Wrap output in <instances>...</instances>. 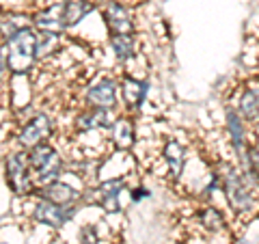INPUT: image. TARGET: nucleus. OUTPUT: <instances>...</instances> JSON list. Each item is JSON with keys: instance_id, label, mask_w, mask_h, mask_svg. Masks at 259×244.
I'll list each match as a JSON object with an SVG mask.
<instances>
[{"instance_id": "1", "label": "nucleus", "mask_w": 259, "mask_h": 244, "mask_svg": "<svg viewBox=\"0 0 259 244\" xmlns=\"http://www.w3.org/2000/svg\"><path fill=\"white\" fill-rule=\"evenodd\" d=\"M37 56V37L35 32L28 28H20L15 30L9 37V44L5 46V54H3V65L7 69V61H9V69L15 74H24L32 59Z\"/></svg>"}, {"instance_id": "2", "label": "nucleus", "mask_w": 259, "mask_h": 244, "mask_svg": "<svg viewBox=\"0 0 259 244\" xmlns=\"http://www.w3.org/2000/svg\"><path fill=\"white\" fill-rule=\"evenodd\" d=\"M28 165H30V171L35 173V180L39 184H54L59 182L56 177L61 173V158L50 145H39V147L30 149L28 153Z\"/></svg>"}, {"instance_id": "3", "label": "nucleus", "mask_w": 259, "mask_h": 244, "mask_svg": "<svg viewBox=\"0 0 259 244\" xmlns=\"http://www.w3.org/2000/svg\"><path fill=\"white\" fill-rule=\"evenodd\" d=\"M221 182H223V190L227 192V199L236 210L244 212V210L250 208L253 203V192H250V186L244 182V177L233 167H223L221 171Z\"/></svg>"}, {"instance_id": "4", "label": "nucleus", "mask_w": 259, "mask_h": 244, "mask_svg": "<svg viewBox=\"0 0 259 244\" xmlns=\"http://www.w3.org/2000/svg\"><path fill=\"white\" fill-rule=\"evenodd\" d=\"M7 184L11 186V190L15 194L32 192L28 156H24V153H13V156L7 158Z\"/></svg>"}, {"instance_id": "5", "label": "nucleus", "mask_w": 259, "mask_h": 244, "mask_svg": "<svg viewBox=\"0 0 259 244\" xmlns=\"http://www.w3.org/2000/svg\"><path fill=\"white\" fill-rule=\"evenodd\" d=\"M50 119H48L46 115H37V117H32L26 126L22 128V132H20V145L24 149H35L39 147V145H44V141L48 136H50Z\"/></svg>"}, {"instance_id": "6", "label": "nucleus", "mask_w": 259, "mask_h": 244, "mask_svg": "<svg viewBox=\"0 0 259 244\" xmlns=\"http://www.w3.org/2000/svg\"><path fill=\"white\" fill-rule=\"evenodd\" d=\"M74 216V210L67 208V206H59V203H52V201H39L37 208H35V218L39 223H44L48 227H54L59 229L69 218Z\"/></svg>"}, {"instance_id": "7", "label": "nucleus", "mask_w": 259, "mask_h": 244, "mask_svg": "<svg viewBox=\"0 0 259 244\" xmlns=\"http://www.w3.org/2000/svg\"><path fill=\"white\" fill-rule=\"evenodd\" d=\"M87 100H89L91 106L104 108V110H108L110 106H115V102H117V85H115V80L100 78L95 85L89 87Z\"/></svg>"}, {"instance_id": "8", "label": "nucleus", "mask_w": 259, "mask_h": 244, "mask_svg": "<svg viewBox=\"0 0 259 244\" xmlns=\"http://www.w3.org/2000/svg\"><path fill=\"white\" fill-rule=\"evenodd\" d=\"M106 22H108V26L115 35H130V32H132L130 11L119 3H110L106 7Z\"/></svg>"}, {"instance_id": "9", "label": "nucleus", "mask_w": 259, "mask_h": 244, "mask_svg": "<svg viewBox=\"0 0 259 244\" xmlns=\"http://www.w3.org/2000/svg\"><path fill=\"white\" fill-rule=\"evenodd\" d=\"M35 24L41 32H50V35H61L63 28H65V20H63V7L56 5V7H50L37 15Z\"/></svg>"}, {"instance_id": "10", "label": "nucleus", "mask_w": 259, "mask_h": 244, "mask_svg": "<svg viewBox=\"0 0 259 244\" xmlns=\"http://www.w3.org/2000/svg\"><path fill=\"white\" fill-rule=\"evenodd\" d=\"M44 199L46 201H52V203H59V206H67V203L71 201H76L78 194L74 192V188L67 184H63V182H54V184H48L44 186Z\"/></svg>"}, {"instance_id": "11", "label": "nucleus", "mask_w": 259, "mask_h": 244, "mask_svg": "<svg viewBox=\"0 0 259 244\" xmlns=\"http://www.w3.org/2000/svg\"><path fill=\"white\" fill-rule=\"evenodd\" d=\"M121 186L123 182L121 180H108L100 186V206L106 210V212H117L119 206H117V199H119V192H121Z\"/></svg>"}, {"instance_id": "12", "label": "nucleus", "mask_w": 259, "mask_h": 244, "mask_svg": "<svg viewBox=\"0 0 259 244\" xmlns=\"http://www.w3.org/2000/svg\"><path fill=\"white\" fill-rule=\"evenodd\" d=\"M110 136H112V141H115V145L119 149H127L130 145H132V141H134L132 121L125 119V117L117 119L115 124H112V128H110Z\"/></svg>"}, {"instance_id": "13", "label": "nucleus", "mask_w": 259, "mask_h": 244, "mask_svg": "<svg viewBox=\"0 0 259 244\" xmlns=\"http://www.w3.org/2000/svg\"><path fill=\"white\" fill-rule=\"evenodd\" d=\"M106 121H108L106 110L91 106V108L82 110L76 117V128L82 130V132H87V130H95V128H100V126H106Z\"/></svg>"}, {"instance_id": "14", "label": "nucleus", "mask_w": 259, "mask_h": 244, "mask_svg": "<svg viewBox=\"0 0 259 244\" xmlns=\"http://www.w3.org/2000/svg\"><path fill=\"white\" fill-rule=\"evenodd\" d=\"M238 110L246 121H253L259 117V89L250 87L242 93L240 102H238Z\"/></svg>"}, {"instance_id": "15", "label": "nucleus", "mask_w": 259, "mask_h": 244, "mask_svg": "<svg viewBox=\"0 0 259 244\" xmlns=\"http://www.w3.org/2000/svg\"><path fill=\"white\" fill-rule=\"evenodd\" d=\"M91 11V5L87 0H69V3L63 5V20H65V26H71L84 18V15Z\"/></svg>"}, {"instance_id": "16", "label": "nucleus", "mask_w": 259, "mask_h": 244, "mask_svg": "<svg viewBox=\"0 0 259 244\" xmlns=\"http://www.w3.org/2000/svg\"><path fill=\"white\" fill-rule=\"evenodd\" d=\"M164 158H166V165H168V169H171L173 177H177L180 175V171H182V167H184V149H182V145L177 141H168L166 147H164Z\"/></svg>"}, {"instance_id": "17", "label": "nucleus", "mask_w": 259, "mask_h": 244, "mask_svg": "<svg viewBox=\"0 0 259 244\" xmlns=\"http://www.w3.org/2000/svg\"><path fill=\"white\" fill-rule=\"evenodd\" d=\"M123 93H125V102L130 104V106L139 108L141 104H143V100H145L147 87H145V83H139V80H125Z\"/></svg>"}, {"instance_id": "18", "label": "nucleus", "mask_w": 259, "mask_h": 244, "mask_svg": "<svg viewBox=\"0 0 259 244\" xmlns=\"http://www.w3.org/2000/svg\"><path fill=\"white\" fill-rule=\"evenodd\" d=\"M199 223L205 227L207 231H223V227H225V218L223 214L218 212L216 208H205V210H201V214H199Z\"/></svg>"}, {"instance_id": "19", "label": "nucleus", "mask_w": 259, "mask_h": 244, "mask_svg": "<svg viewBox=\"0 0 259 244\" xmlns=\"http://www.w3.org/2000/svg\"><path fill=\"white\" fill-rule=\"evenodd\" d=\"M110 46H112V50H115V54L121 61H125L134 54V39L130 35H112Z\"/></svg>"}, {"instance_id": "20", "label": "nucleus", "mask_w": 259, "mask_h": 244, "mask_svg": "<svg viewBox=\"0 0 259 244\" xmlns=\"http://www.w3.org/2000/svg\"><path fill=\"white\" fill-rule=\"evenodd\" d=\"M229 130H231L233 141H236V145L240 147L242 145V126H240V119H238L236 112H229Z\"/></svg>"}, {"instance_id": "21", "label": "nucleus", "mask_w": 259, "mask_h": 244, "mask_svg": "<svg viewBox=\"0 0 259 244\" xmlns=\"http://www.w3.org/2000/svg\"><path fill=\"white\" fill-rule=\"evenodd\" d=\"M80 244H97V231H95V227L84 225L82 229H80Z\"/></svg>"}, {"instance_id": "22", "label": "nucleus", "mask_w": 259, "mask_h": 244, "mask_svg": "<svg viewBox=\"0 0 259 244\" xmlns=\"http://www.w3.org/2000/svg\"><path fill=\"white\" fill-rule=\"evenodd\" d=\"M248 158H250V169H253V173H255V175H259V145H255V147H250Z\"/></svg>"}, {"instance_id": "23", "label": "nucleus", "mask_w": 259, "mask_h": 244, "mask_svg": "<svg viewBox=\"0 0 259 244\" xmlns=\"http://www.w3.org/2000/svg\"><path fill=\"white\" fill-rule=\"evenodd\" d=\"M143 194H145V190H136V192H134V199H141Z\"/></svg>"}]
</instances>
